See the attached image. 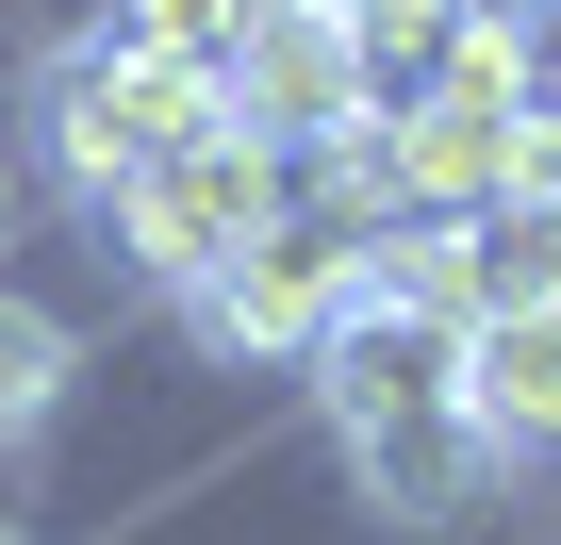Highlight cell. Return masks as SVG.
Returning <instances> with one entry per match:
<instances>
[{
  "instance_id": "cell-1",
  "label": "cell",
  "mask_w": 561,
  "mask_h": 545,
  "mask_svg": "<svg viewBox=\"0 0 561 545\" xmlns=\"http://www.w3.org/2000/svg\"><path fill=\"white\" fill-rule=\"evenodd\" d=\"M215 116H231V83H215V67H165V50H133V34H116V50H83V67L50 83V166L116 215V198H133L165 149H198Z\"/></svg>"
},
{
  "instance_id": "cell-2",
  "label": "cell",
  "mask_w": 561,
  "mask_h": 545,
  "mask_svg": "<svg viewBox=\"0 0 561 545\" xmlns=\"http://www.w3.org/2000/svg\"><path fill=\"white\" fill-rule=\"evenodd\" d=\"M100 231L149 264V282H215L231 248H264V231H280V166H264V133H248V116H215V133H198V149H165Z\"/></svg>"
},
{
  "instance_id": "cell-3",
  "label": "cell",
  "mask_w": 561,
  "mask_h": 545,
  "mask_svg": "<svg viewBox=\"0 0 561 545\" xmlns=\"http://www.w3.org/2000/svg\"><path fill=\"white\" fill-rule=\"evenodd\" d=\"M347 298H364V248H331V231H264V248L215 264V282H182V315H198L215 364H314V331Z\"/></svg>"
},
{
  "instance_id": "cell-4",
  "label": "cell",
  "mask_w": 561,
  "mask_h": 545,
  "mask_svg": "<svg viewBox=\"0 0 561 545\" xmlns=\"http://www.w3.org/2000/svg\"><path fill=\"white\" fill-rule=\"evenodd\" d=\"M314 397H331V430L364 446V430H413V413H446L462 397V315H413V298H347L331 331H314Z\"/></svg>"
},
{
  "instance_id": "cell-5",
  "label": "cell",
  "mask_w": 561,
  "mask_h": 545,
  "mask_svg": "<svg viewBox=\"0 0 561 545\" xmlns=\"http://www.w3.org/2000/svg\"><path fill=\"white\" fill-rule=\"evenodd\" d=\"M231 100H248V133H314V149H347V133L380 116V50L331 18V0H264L248 50H231Z\"/></svg>"
},
{
  "instance_id": "cell-6",
  "label": "cell",
  "mask_w": 561,
  "mask_h": 545,
  "mask_svg": "<svg viewBox=\"0 0 561 545\" xmlns=\"http://www.w3.org/2000/svg\"><path fill=\"white\" fill-rule=\"evenodd\" d=\"M347 463H364V512H380V529H462V512L495 496V430H479L462 397L413 413V430H364Z\"/></svg>"
},
{
  "instance_id": "cell-7",
  "label": "cell",
  "mask_w": 561,
  "mask_h": 545,
  "mask_svg": "<svg viewBox=\"0 0 561 545\" xmlns=\"http://www.w3.org/2000/svg\"><path fill=\"white\" fill-rule=\"evenodd\" d=\"M462 413L495 430V463H561V298L462 331Z\"/></svg>"
},
{
  "instance_id": "cell-8",
  "label": "cell",
  "mask_w": 561,
  "mask_h": 545,
  "mask_svg": "<svg viewBox=\"0 0 561 545\" xmlns=\"http://www.w3.org/2000/svg\"><path fill=\"white\" fill-rule=\"evenodd\" d=\"M462 298L479 315H545L561 298V182H512L462 215Z\"/></svg>"
},
{
  "instance_id": "cell-9",
  "label": "cell",
  "mask_w": 561,
  "mask_h": 545,
  "mask_svg": "<svg viewBox=\"0 0 561 545\" xmlns=\"http://www.w3.org/2000/svg\"><path fill=\"white\" fill-rule=\"evenodd\" d=\"M67 381H83V331H67L50 298H18V282H0V446H50Z\"/></svg>"
},
{
  "instance_id": "cell-10",
  "label": "cell",
  "mask_w": 561,
  "mask_h": 545,
  "mask_svg": "<svg viewBox=\"0 0 561 545\" xmlns=\"http://www.w3.org/2000/svg\"><path fill=\"white\" fill-rule=\"evenodd\" d=\"M248 18H264V0H133L116 34H133V50H165V67H215V83H231V50H248Z\"/></svg>"
},
{
  "instance_id": "cell-11",
  "label": "cell",
  "mask_w": 561,
  "mask_h": 545,
  "mask_svg": "<svg viewBox=\"0 0 561 545\" xmlns=\"http://www.w3.org/2000/svg\"><path fill=\"white\" fill-rule=\"evenodd\" d=\"M462 34H528V18H561V0H446Z\"/></svg>"
},
{
  "instance_id": "cell-12",
  "label": "cell",
  "mask_w": 561,
  "mask_h": 545,
  "mask_svg": "<svg viewBox=\"0 0 561 545\" xmlns=\"http://www.w3.org/2000/svg\"><path fill=\"white\" fill-rule=\"evenodd\" d=\"M0 248H18V166H0Z\"/></svg>"
},
{
  "instance_id": "cell-13",
  "label": "cell",
  "mask_w": 561,
  "mask_h": 545,
  "mask_svg": "<svg viewBox=\"0 0 561 545\" xmlns=\"http://www.w3.org/2000/svg\"><path fill=\"white\" fill-rule=\"evenodd\" d=\"M0 545H34V529H18V512H0Z\"/></svg>"
},
{
  "instance_id": "cell-14",
  "label": "cell",
  "mask_w": 561,
  "mask_h": 545,
  "mask_svg": "<svg viewBox=\"0 0 561 545\" xmlns=\"http://www.w3.org/2000/svg\"><path fill=\"white\" fill-rule=\"evenodd\" d=\"M331 18H347V0H331Z\"/></svg>"
}]
</instances>
